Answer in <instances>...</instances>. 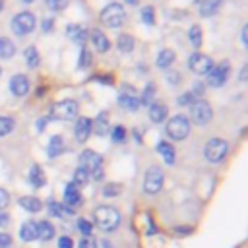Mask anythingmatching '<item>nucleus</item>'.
<instances>
[{
	"label": "nucleus",
	"instance_id": "a19ab883",
	"mask_svg": "<svg viewBox=\"0 0 248 248\" xmlns=\"http://www.w3.org/2000/svg\"><path fill=\"white\" fill-rule=\"evenodd\" d=\"M194 101H196V93H192V91H186V93H182V95L178 97V105H182V107L192 105Z\"/></svg>",
	"mask_w": 248,
	"mask_h": 248
},
{
	"label": "nucleus",
	"instance_id": "de8ad7c7",
	"mask_svg": "<svg viewBox=\"0 0 248 248\" xmlns=\"http://www.w3.org/2000/svg\"><path fill=\"white\" fill-rule=\"evenodd\" d=\"M66 2H68V0H46V4H48L52 10H62V8L66 6Z\"/></svg>",
	"mask_w": 248,
	"mask_h": 248
},
{
	"label": "nucleus",
	"instance_id": "c9c22d12",
	"mask_svg": "<svg viewBox=\"0 0 248 248\" xmlns=\"http://www.w3.org/2000/svg\"><path fill=\"white\" fill-rule=\"evenodd\" d=\"M153 93H155V85H153V83H147V87H145L143 93H141L140 105H151V103H153Z\"/></svg>",
	"mask_w": 248,
	"mask_h": 248
},
{
	"label": "nucleus",
	"instance_id": "f3484780",
	"mask_svg": "<svg viewBox=\"0 0 248 248\" xmlns=\"http://www.w3.org/2000/svg\"><path fill=\"white\" fill-rule=\"evenodd\" d=\"M91 130H95L97 136H107L110 132V124H108V112L101 110L95 118V122H91Z\"/></svg>",
	"mask_w": 248,
	"mask_h": 248
},
{
	"label": "nucleus",
	"instance_id": "1a4fd4ad",
	"mask_svg": "<svg viewBox=\"0 0 248 248\" xmlns=\"http://www.w3.org/2000/svg\"><path fill=\"white\" fill-rule=\"evenodd\" d=\"M229 72H231L229 62H227V60L219 62L217 66H213V68L207 72V83H209L211 87H221V85H225V81H227V78H229Z\"/></svg>",
	"mask_w": 248,
	"mask_h": 248
},
{
	"label": "nucleus",
	"instance_id": "49530a36",
	"mask_svg": "<svg viewBox=\"0 0 248 248\" xmlns=\"http://www.w3.org/2000/svg\"><path fill=\"white\" fill-rule=\"evenodd\" d=\"M167 81H169L170 85H178L180 74H178V72H169V74H167Z\"/></svg>",
	"mask_w": 248,
	"mask_h": 248
},
{
	"label": "nucleus",
	"instance_id": "ddd939ff",
	"mask_svg": "<svg viewBox=\"0 0 248 248\" xmlns=\"http://www.w3.org/2000/svg\"><path fill=\"white\" fill-rule=\"evenodd\" d=\"M10 91H12L16 97L27 95V91H29V79H27V76H23V74L12 76V79H10Z\"/></svg>",
	"mask_w": 248,
	"mask_h": 248
},
{
	"label": "nucleus",
	"instance_id": "9d476101",
	"mask_svg": "<svg viewBox=\"0 0 248 248\" xmlns=\"http://www.w3.org/2000/svg\"><path fill=\"white\" fill-rule=\"evenodd\" d=\"M188 66L194 74H207L211 68H213V60L207 56V54H202V52H194L190 58H188Z\"/></svg>",
	"mask_w": 248,
	"mask_h": 248
},
{
	"label": "nucleus",
	"instance_id": "c03bdc74",
	"mask_svg": "<svg viewBox=\"0 0 248 248\" xmlns=\"http://www.w3.org/2000/svg\"><path fill=\"white\" fill-rule=\"evenodd\" d=\"M10 244H12V236L0 231V248H10Z\"/></svg>",
	"mask_w": 248,
	"mask_h": 248
},
{
	"label": "nucleus",
	"instance_id": "8fccbe9b",
	"mask_svg": "<svg viewBox=\"0 0 248 248\" xmlns=\"http://www.w3.org/2000/svg\"><path fill=\"white\" fill-rule=\"evenodd\" d=\"M240 33H242V35H240V39H242V43L246 45V43H248V39H246V25L242 27V31H240Z\"/></svg>",
	"mask_w": 248,
	"mask_h": 248
},
{
	"label": "nucleus",
	"instance_id": "393cba45",
	"mask_svg": "<svg viewBox=\"0 0 248 248\" xmlns=\"http://www.w3.org/2000/svg\"><path fill=\"white\" fill-rule=\"evenodd\" d=\"M174 58H176L174 50H170V48H161V52L157 54V66H159V68H169V66L174 62Z\"/></svg>",
	"mask_w": 248,
	"mask_h": 248
},
{
	"label": "nucleus",
	"instance_id": "9b49d317",
	"mask_svg": "<svg viewBox=\"0 0 248 248\" xmlns=\"http://www.w3.org/2000/svg\"><path fill=\"white\" fill-rule=\"evenodd\" d=\"M101 163H103L101 155H99V153H95V151H91V149H85V151L79 155V167H81V169H85L89 174H91L93 170L101 169Z\"/></svg>",
	"mask_w": 248,
	"mask_h": 248
},
{
	"label": "nucleus",
	"instance_id": "c85d7f7f",
	"mask_svg": "<svg viewBox=\"0 0 248 248\" xmlns=\"http://www.w3.org/2000/svg\"><path fill=\"white\" fill-rule=\"evenodd\" d=\"M118 105L122 107V108H126V110H136L138 107H140V99L138 97H134V95H120L118 97Z\"/></svg>",
	"mask_w": 248,
	"mask_h": 248
},
{
	"label": "nucleus",
	"instance_id": "4be33fe9",
	"mask_svg": "<svg viewBox=\"0 0 248 248\" xmlns=\"http://www.w3.org/2000/svg\"><path fill=\"white\" fill-rule=\"evenodd\" d=\"M64 151V140H62V136H52L50 140H48V145H46V153H48V157H58L60 153Z\"/></svg>",
	"mask_w": 248,
	"mask_h": 248
},
{
	"label": "nucleus",
	"instance_id": "7ed1b4c3",
	"mask_svg": "<svg viewBox=\"0 0 248 248\" xmlns=\"http://www.w3.org/2000/svg\"><path fill=\"white\" fill-rule=\"evenodd\" d=\"M124 19H126V12H124V8H122L120 4H108V6H105L103 12H101V21H103V25H107V27H110V29L120 27V25L124 23Z\"/></svg>",
	"mask_w": 248,
	"mask_h": 248
},
{
	"label": "nucleus",
	"instance_id": "0eeeda50",
	"mask_svg": "<svg viewBox=\"0 0 248 248\" xmlns=\"http://www.w3.org/2000/svg\"><path fill=\"white\" fill-rule=\"evenodd\" d=\"M190 114H192V120L200 126L207 124L213 116V110H211V105L205 101V99H198L190 105Z\"/></svg>",
	"mask_w": 248,
	"mask_h": 248
},
{
	"label": "nucleus",
	"instance_id": "6e6552de",
	"mask_svg": "<svg viewBox=\"0 0 248 248\" xmlns=\"http://www.w3.org/2000/svg\"><path fill=\"white\" fill-rule=\"evenodd\" d=\"M163 170L159 167H149L147 172H145V178H143V190L147 194H157L161 188H163Z\"/></svg>",
	"mask_w": 248,
	"mask_h": 248
},
{
	"label": "nucleus",
	"instance_id": "aec40b11",
	"mask_svg": "<svg viewBox=\"0 0 248 248\" xmlns=\"http://www.w3.org/2000/svg\"><path fill=\"white\" fill-rule=\"evenodd\" d=\"M19 205L25 211H29V213H39L43 209V202L39 198H35V196H23V198H19Z\"/></svg>",
	"mask_w": 248,
	"mask_h": 248
},
{
	"label": "nucleus",
	"instance_id": "6ab92c4d",
	"mask_svg": "<svg viewBox=\"0 0 248 248\" xmlns=\"http://www.w3.org/2000/svg\"><path fill=\"white\" fill-rule=\"evenodd\" d=\"M167 114H169V110H167V105H163V103H159V101H153L151 105H149V118H151V122H163L165 118H167Z\"/></svg>",
	"mask_w": 248,
	"mask_h": 248
},
{
	"label": "nucleus",
	"instance_id": "a878e982",
	"mask_svg": "<svg viewBox=\"0 0 248 248\" xmlns=\"http://www.w3.org/2000/svg\"><path fill=\"white\" fill-rule=\"evenodd\" d=\"M48 213L52 215V217H64V215H72L74 213V209H70V207H66L64 203H58V202H48Z\"/></svg>",
	"mask_w": 248,
	"mask_h": 248
},
{
	"label": "nucleus",
	"instance_id": "473e14b6",
	"mask_svg": "<svg viewBox=\"0 0 248 248\" xmlns=\"http://www.w3.org/2000/svg\"><path fill=\"white\" fill-rule=\"evenodd\" d=\"M188 37H190L194 48H200L202 46V29H200V25H192L190 31H188Z\"/></svg>",
	"mask_w": 248,
	"mask_h": 248
},
{
	"label": "nucleus",
	"instance_id": "3c124183",
	"mask_svg": "<svg viewBox=\"0 0 248 248\" xmlns=\"http://www.w3.org/2000/svg\"><path fill=\"white\" fill-rule=\"evenodd\" d=\"M240 81H246V66H242V70H240Z\"/></svg>",
	"mask_w": 248,
	"mask_h": 248
},
{
	"label": "nucleus",
	"instance_id": "20e7f679",
	"mask_svg": "<svg viewBox=\"0 0 248 248\" xmlns=\"http://www.w3.org/2000/svg\"><path fill=\"white\" fill-rule=\"evenodd\" d=\"M35 16L31 14V12H19V14H16L14 16V19H12V31L16 33V35H29L33 29H35Z\"/></svg>",
	"mask_w": 248,
	"mask_h": 248
},
{
	"label": "nucleus",
	"instance_id": "2eb2a0df",
	"mask_svg": "<svg viewBox=\"0 0 248 248\" xmlns=\"http://www.w3.org/2000/svg\"><path fill=\"white\" fill-rule=\"evenodd\" d=\"M89 39H91V43H93V46H95L97 52H107L110 48V41L107 39V35L101 29L89 31Z\"/></svg>",
	"mask_w": 248,
	"mask_h": 248
},
{
	"label": "nucleus",
	"instance_id": "f257e3e1",
	"mask_svg": "<svg viewBox=\"0 0 248 248\" xmlns=\"http://www.w3.org/2000/svg\"><path fill=\"white\" fill-rule=\"evenodd\" d=\"M95 223L103 231H114L120 223V213L116 207L110 205H99L95 209Z\"/></svg>",
	"mask_w": 248,
	"mask_h": 248
},
{
	"label": "nucleus",
	"instance_id": "5fc2aeb1",
	"mask_svg": "<svg viewBox=\"0 0 248 248\" xmlns=\"http://www.w3.org/2000/svg\"><path fill=\"white\" fill-rule=\"evenodd\" d=\"M124 2H128V4H132V6H134V4H138V0H124Z\"/></svg>",
	"mask_w": 248,
	"mask_h": 248
},
{
	"label": "nucleus",
	"instance_id": "4d7b16f0",
	"mask_svg": "<svg viewBox=\"0 0 248 248\" xmlns=\"http://www.w3.org/2000/svg\"><path fill=\"white\" fill-rule=\"evenodd\" d=\"M2 8H4V2H2V0H0V12H2Z\"/></svg>",
	"mask_w": 248,
	"mask_h": 248
},
{
	"label": "nucleus",
	"instance_id": "bb28decb",
	"mask_svg": "<svg viewBox=\"0 0 248 248\" xmlns=\"http://www.w3.org/2000/svg\"><path fill=\"white\" fill-rule=\"evenodd\" d=\"M37 229H39V238L45 240V242L54 236V225H52L50 221H41V223H37Z\"/></svg>",
	"mask_w": 248,
	"mask_h": 248
},
{
	"label": "nucleus",
	"instance_id": "603ef678",
	"mask_svg": "<svg viewBox=\"0 0 248 248\" xmlns=\"http://www.w3.org/2000/svg\"><path fill=\"white\" fill-rule=\"evenodd\" d=\"M46 120H48V118H41V120H39V124H37V128H39V130H43V126H45V122H46Z\"/></svg>",
	"mask_w": 248,
	"mask_h": 248
},
{
	"label": "nucleus",
	"instance_id": "f8f14e48",
	"mask_svg": "<svg viewBox=\"0 0 248 248\" xmlns=\"http://www.w3.org/2000/svg\"><path fill=\"white\" fill-rule=\"evenodd\" d=\"M91 118H87V116H79L78 120H76V126H74V136H76V140L79 141V143H83V141H87V138H89V134H91Z\"/></svg>",
	"mask_w": 248,
	"mask_h": 248
},
{
	"label": "nucleus",
	"instance_id": "39448f33",
	"mask_svg": "<svg viewBox=\"0 0 248 248\" xmlns=\"http://www.w3.org/2000/svg\"><path fill=\"white\" fill-rule=\"evenodd\" d=\"M76 116H78V103L74 99L58 101L50 110V118H56V120H72Z\"/></svg>",
	"mask_w": 248,
	"mask_h": 248
},
{
	"label": "nucleus",
	"instance_id": "e433bc0d",
	"mask_svg": "<svg viewBox=\"0 0 248 248\" xmlns=\"http://www.w3.org/2000/svg\"><path fill=\"white\" fill-rule=\"evenodd\" d=\"M89 64H91V52H89L85 46H81V52H79V60H78V66H79V68H89Z\"/></svg>",
	"mask_w": 248,
	"mask_h": 248
},
{
	"label": "nucleus",
	"instance_id": "dca6fc26",
	"mask_svg": "<svg viewBox=\"0 0 248 248\" xmlns=\"http://www.w3.org/2000/svg\"><path fill=\"white\" fill-rule=\"evenodd\" d=\"M19 238L25 240V242H31V240H37L39 238V229H37V223L33 219H27V221L21 223Z\"/></svg>",
	"mask_w": 248,
	"mask_h": 248
},
{
	"label": "nucleus",
	"instance_id": "6e6d98bb",
	"mask_svg": "<svg viewBox=\"0 0 248 248\" xmlns=\"http://www.w3.org/2000/svg\"><path fill=\"white\" fill-rule=\"evenodd\" d=\"M23 4H31V2H35V0H21Z\"/></svg>",
	"mask_w": 248,
	"mask_h": 248
},
{
	"label": "nucleus",
	"instance_id": "2f4dec72",
	"mask_svg": "<svg viewBox=\"0 0 248 248\" xmlns=\"http://www.w3.org/2000/svg\"><path fill=\"white\" fill-rule=\"evenodd\" d=\"M87 180H89V172L85 170V169H81V167H78L76 169V172H74V184L79 188V186H85L87 184Z\"/></svg>",
	"mask_w": 248,
	"mask_h": 248
},
{
	"label": "nucleus",
	"instance_id": "a18cd8bd",
	"mask_svg": "<svg viewBox=\"0 0 248 248\" xmlns=\"http://www.w3.org/2000/svg\"><path fill=\"white\" fill-rule=\"evenodd\" d=\"M8 203H10V194L4 188H0V209H4Z\"/></svg>",
	"mask_w": 248,
	"mask_h": 248
},
{
	"label": "nucleus",
	"instance_id": "79ce46f5",
	"mask_svg": "<svg viewBox=\"0 0 248 248\" xmlns=\"http://www.w3.org/2000/svg\"><path fill=\"white\" fill-rule=\"evenodd\" d=\"M58 248H74V240H72L70 236L62 234V236L58 238Z\"/></svg>",
	"mask_w": 248,
	"mask_h": 248
},
{
	"label": "nucleus",
	"instance_id": "4c0bfd02",
	"mask_svg": "<svg viewBox=\"0 0 248 248\" xmlns=\"http://www.w3.org/2000/svg\"><path fill=\"white\" fill-rule=\"evenodd\" d=\"M120 192H122V186H120V184H114V182H112V184H107V186L103 188V196H105V198L118 196Z\"/></svg>",
	"mask_w": 248,
	"mask_h": 248
},
{
	"label": "nucleus",
	"instance_id": "b1692460",
	"mask_svg": "<svg viewBox=\"0 0 248 248\" xmlns=\"http://www.w3.org/2000/svg\"><path fill=\"white\" fill-rule=\"evenodd\" d=\"M221 2H223V0H202V2H200V16H202V17H211V16L219 10Z\"/></svg>",
	"mask_w": 248,
	"mask_h": 248
},
{
	"label": "nucleus",
	"instance_id": "423d86ee",
	"mask_svg": "<svg viewBox=\"0 0 248 248\" xmlns=\"http://www.w3.org/2000/svg\"><path fill=\"white\" fill-rule=\"evenodd\" d=\"M227 151H229V145H227V141L221 140V138L209 140L207 145H205V149H203L205 159H207L209 163H219V161H223L225 155H227Z\"/></svg>",
	"mask_w": 248,
	"mask_h": 248
},
{
	"label": "nucleus",
	"instance_id": "ea45409f",
	"mask_svg": "<svg viewBox=\"0 0 248 248\" xmlns=\"http://www.w3.org/2000/svg\"><path fill=\"white\" fill-rule=\"evenodd\" d=\"M78 231H79L81 234L89 236V234L93 232V225H91L87 219H79V221H78Z\"/></svg>",
	"mask_w": 248,
	"mask_h": 248
},
{
	"label": "nucleus",
	"instance_id": "37998d69",
	"mask_svg": "<svg viewBox=\"0 0 248 248\" xmlns=\"http://www.w3.org/2000/svg\"><path fill=\"white\" fill-rule=\"evenodd\" d=\"M78 248H97V240L91 238V236H85L83 240H79V246Z\"/></svg>",
	"mask_w": 248,
	"mask_h": 248
},
{
	"label": "nucleus",
	"instance_id": "412c9836",
	"mask_svg": "<svg viewBox=\"0 0 248 248\" xmlns=\"http://www.w3.org/2000/svg\"><path fill=\"white\" fill-rule=\"evenodd\" d=\"M45 182H46V178H45L43 169H41L39 165H33V167L29 169V184H31L33 188H43Z\"/></svg>",
	"mask_w": 248,
	"mask_h": 248
},
{
	"label": "nucleus",
	"instance_id": "f03ea898",
	"mask_svg": "<svg viewBox=\"0 0 248 248\" xmlns=\"http://www.w3.org/2000/svg\"><path fill=\"white\" fill-rule=\"evenodd\" d=\"M165 130H167V136L170 140L180 141V140H184L190 134V120L186 116H182V114H176V116H172L167 122V128Z\"/></svg>",
	"mask_w": 248,
	"mask_h": 248
},
{
	"label": "nucleus",
	"instance_id": "72a5a7b5",
	"mask_svg": "<svg viewBox=\"0 0 248 248\" xmlns=\"http://www.w3.org/2000/svg\"><path fill=\"white\" fill-rule=\"evenodd\" d=\"M14 130V118L12 116H0V138L8 136Z\"/></svg>",
	"mask_w": 248,
	"mask_h": 248
},
{
	"label": "nucleus",
	"instance_id": "c756f323",
	"mask_svg": "<svg viewBox=\"0 0 248 248\" xmlns=\"http://www.w3.org/2000/svg\"><path fill=\"white\" fill-rule=\"evenodd\" d=\"M116 45H118L120 52H132V50H134V45H136V41H134V37H132V35H126V33H122V35L118 37Z\"/></svg>",
	"mask_w": 248,
	"mask_h": 248
},
{
	"label": "nucleus",
	"instance_id": "cd10ccee",
	"mask_svg": "<svg viewBox=\"0 0 248 248\" xmlns=\"http://www.w3.org/2000/svg\"><path fill=\"white\" fill-rule=\"evenodd\" d=\"M16 52V45L8 37H0V58H12Z\"/></svg>",
	"mask_w": 248,
	"mask_h": 248
},
{
	"label": "nucleus",
	"instance_id": "58836bf2",
	"mask_svg": "<svg viewBox=\"0 0 248 248\" xmlns=\"http://www.w3.org/2000/svg\"><path fill=\"white\" fill-rule=\"evenodd\" d=\"M110 136H112V141L122 143V141L126 140V130H124L122 126H114V128H112V132H110Z\"/></svg>",
	"mask_w": 248,
	"mask_h": 248
},
{
	"label": "nucleus",
	"instance_id": "f704fd0d",
	"mask_svg": "<svg viewBox=\"0 0 248 248\" xmlns=\"http://www.w3.org/2000/svg\"><path fill=\"white\" fill-rule=\"evenodd\" d=\"M140 17H141V21H143L145 25H153V23H155V12H153V8H151V6H143Z\"/></svg>",
	"mask_w": 248,
	"mask_h": 248
},
{
	"label": "nucleus",
	"instance_id": "7c9ffc66",
	"mask_svg": "<svg viewBox=\"0 0 248 248\" xmlns=\"http://www.w3.org/2000/svg\"><path fill=\"white\" fill-rule=\"evenodd\" d=\"M25 62H27L29 68H37L39 62H41V54H39V50H37L33 45L25 48Z\"/></svg>",
	"mask_w": 248,
	"mask_h": 248
},
{
	"label": "nucleus",
	"instance_id": "4468645a",
	"mask_svg": "<svg viewBox=\"0 0 248 248\" xmlns=\"http://www.w3.org/2000/svg\"><path fill=\"white\" fill-rule=\"evenodd\" d=\"M79 203H81L79 188H78L74 182L66 184V188H64V205H66V207H70V209H74V207H76V205H79Z\"/></svg>",
	"mask_w": 248,
	"mask_h": 248
},
{
	"label": "nucleus",
	"instance_id": "5701e85b",
	"mask_svg": "<svg viewBox=\"0 0 248 248\" xmlns=\"http://www.w3.org/2000/svg\"><path fill=\"white\" fill-rule=\"evenodd\" d=\"M157 151H159V155L163 157V161H165L167 165H172V163H174V147H172V143H169V141H159V143H157Z\"/></svg>",
	"mask_w": 248,
	"mask_h": 248
},
{
	"label": "nucleus",
	"instance_id": "09e8293b",
	"mask_svg": "<svg viewBox=\"0 0 248 248\" xmlns=\"http://www.w3.org/2000/svg\"><path fill=\"white\" fill-rule=\"evenodd\" d=\"M52 25H54V23H52V19H50V17H46V19L43 21V31H45V33H48V31L52 29Z\"/></svg>",
	"mask_w": 248,
	"mask_h": 248
},
{
	"label": "nucleus",
	"instance_id": "864d4df0",
	"mask_svg": "<svg viewBox=\"0 0 248 248\" xmlns=\"http://www.w3.org/2000/svg\"><path fill=\"white\" fill-rule=\"evenodd\" d=\"M6 221H8V215H2L0 217V223H6Z\"/></svg>",
	"mask_w": 248,
	"mask_h": 248
},
{
	"label": "nucleus",
	"instance_id": "a211bd4d",
	"mask_svg": "<svg viewBox=\"0 0 248 248\" xmlns=\"http://www.w3.org/2000/svg\"><path fill=\"white\" fill-rule=\"evenodd\" d=\"M66 35H68V37H70V41H74L76 45H79V46H83V45H85L87 33H85V29H83L81 25H76V23L68 25V29H66Z\"/></svg>",
	"mask_w": 248,
	"mask_h": 248
}]
</instances>
